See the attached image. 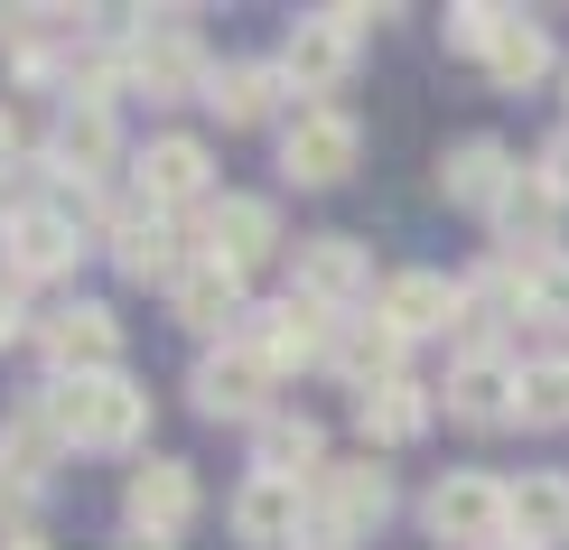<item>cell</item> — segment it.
Listing matches in <instances>:
<instances>
[{
    "mask_svg": "<svg viewBox=\"0 0 569 550\" xmlns=\"http://www.w3.org/2000/svg\"><path fill=\"white\" fill-rule=\"evenodd\" d=\"M280 76H290L299 93H337V84L355 76V38H346L327 10H308L299 29H290V47H280Z\"/></svg>",
    "mask_w": 569,
    "mask_h": 550,
    "instance_id": "20",
    "label": "cell"
},
{
    "mask_svg": "<svg viewBox=\"0 0 569 550\" xmlns=\"http://www.w3.org/2000/svg\"><path fill=\"white\" fill-rule=\"evenodd\" d=\"M112 159H122V131H112V112H103V103H66V112H57V140H47V169L76 178V187H93Z\"/></svg>",
    "mask_w": 569,
    "mask_h": 550,
    "instance_id": "19",
    "label": "cell"
},
{
    "mask_svg": "<svg viewBox=\"0 0 569 550\" xmlns=\"http://www.w3.org/2000/svg\"><path fill=\"white\" fill-rule=\"evenodd\" d=\"M0 346H19V290H0Z\"/></svg>",
    "mask_w": 569,
    "mask_h": 550,
    "instance_id": "34",
    "label": "cell"
},
{
    "mask_svg": "<svg viewBox=\"0 0 569 550\" xmlns=\"http://www.w3.org/2000/svg\"><path fill=\"white\" fill-rule=\"evenodd\" d=\"M337 327H346V318H327L318 299H299V290H290L280 308H252V318H243V346L262 354L271 373H308V364H327Z\"/></svg>",
    "mask_w": 569,
    "mask_h": 550,
    "instance_id": "6",
    "label": "cell"
},
{
    "mask_svg": "<svg viewBox=\"0 0 569 550\" xmlns=\"http://www.w3.org/2000/svg\"><path fill=\"white\" fill-rule=\"evenodd\" d=\"M57 448H66V439H57V420H47L38 401H29V411H19L10 429H0V467H10V494H29L38 476L57 467Z\"/></svg>",
    "mask_w": 569,
    "mask_h": 550,
    "instance_id": "29",
    "label": "cell"
},
{
    "mask_svg": "<svg viewBox=\"0 0 569 550\" xmlns=\"http://www.w3.org/2000/svg\"><path fill=\"white\" fill-rule=\"evenodd\" d=\"M495 233H505V252L523 261V271H541V261L560 252V187L541 169H523L505 187V206H495Z\"/></svg>",
    "mask_w": 569,
    "mask_h": 550,
    "instance_id": "14",
    "label": "cell"
},
{
    "mask_svg": "<svg viewBox=\"0 0 569 550\" xmlns=\"http://www.w3.org/2000/svg\"><path fill=\"white\" fill-rule=\"evenodd\" d=\"M420 522H430V541H448V550H505V541H513L505 476H477V467L439 476L430 504H420Z\"/></svg>",
    "mask_w": 569,
    "mask_h": 550,
    "instance_id": "2",
    "label": "cell"
},
{
    "mask_svg": "<svg viewBox=\"0 0 569 550\" xmlns=\"http://www.w3.org/2000/svg\"><path fill=\"white\" fill-rule=\"evenodd\" d=\"M197 10H150V29H131L122 47V66H131V84L140 93H159V103H178V93H206V76L216 66L197 57V29H187Z\"/></svg>",
    "mask_w": 569,
    "mask_h": 550,
    "instance_id": "3",
    "label": "cell"
},
{
    "mask_svg": "<svg viewBox=\"0 0 569 550\" xmlns=\"http://www.w3.org/2000/svg\"><path fill=\"white\" fill-rule=\"evenodd\" d=\"M290 290H299V299H318L327 318H346V308H365V299H373V252L355 243V233H308Z\"/></svg>",
    "mask_w": 569,
    "mask_h": 550,
    "instance_id": "10",
    "label": "cell"
},
{
    "mask_svg": "<svg viewBox=\"0 0 569 550\" xmlns=\"http://www.w3.org/2000/svg\"><path fill=\"white\" fill-rule=\"evenodd\" d=\"M0 550H47V541H29V532H10V541H0Z\"/></svg>",
    "mask_w": 569,
    "mask_h": 550,
    "instance_id": "38",
    "label": "cell"
},
{
    "mask_svg": "<svg viewBox=\"0 0 569 550\" xmlns=\"http://www.w3.org/2000/svg\"><path fill=\"white\" fill-rule=\"evenodd\" d=\"M112 261H122V280H159V290H178V271H187L197 252L169 233V214L140 206V214H122V224H112Z\"/></svg>",
    "mask_w": 569,
    "mask_h": 550,
    "instance_id": "26",
    "label": "cell"
},
{
    "mask_svg": "<svg viewBox=\"0 0 569 550\" xmlns=\"http://www.w3.org/2000/svg\"><path fill=\"white\" fill-rule=\"evenodd\" d=\"M513 178H523V159H513L495 131H467L458 150L439 159V197H448V206H467V214H486V224H495V206H505V187H513Z\"/></svg>",
    "mask_w": 569,
    "mask_h": 550,
    "instance_id": "13",
    "label": "cell"
},
{
    "mask_svg": "<svg viewBox=\"0 0 569 550\" xmlns=\"http://www.w3.org/2000/svg\"><path fill=\"white\" fill-rule=\"evenodd\" d=\"M532 169L551 178V187H560V206H569V122H560L551 140H541V159H532Z\"/></svg>",
    "mask_w": 569,
    "mask_h": 550,
    "instance_id": "33",
    "label": "cell"
},
{
    "mask_svg": "<svg viewBox=\"0 0 569 550\" xmlns=\"http://www.w3.org/2000/svg\"><path fill=\"white\" fill-rule=\"evenodd\" d=\"M10 159H19V122H10V112H0V169H10Z\"/></svg>",
    "mask_w": 569,
    "mask_h": 550,
    "instance_id": "36",
    "label": "cell"
},
{
    "mask_svg": "<svg viewBox=\"0 0 569 550\" xmlns=\"http://www.w3.org/2000/svg\"><path fill=\"white\" fill-rule=\"evenodd\" d=\"M523 429H569V354H532L523 364Z\"/></svg>",
    "mask_w": 569,
    "mask_h": 550,
    "instance_id": "30",
    "label": "cell"
},
{
    "mask_svg": "<svg viewBox=\"0 0 569 550\" xmlns=\"http://www.w3.org/2000/svg\"><path fill=\"white\" fill-rule=\"evenodd\" d=\"M327 467V429L308 411H271L262 429H252V476H290V486H318Z\"/></svg>",
    "mask_w": 569,
    "mask_h": 550,
    "instance_id": "23",
    "label": "cell"
},
{
    "mask_svg": "<svg viewBox=\"0 0 569 550\" xmlns=\"http://www.w3.org/2000/svg\"><path fill=\"white\" fill-rule=\"evenodd\" d=\"M38 411L57 420L66 448H103V458H122V448H140V429H150V392L122 373H93V382H47Z\"/></svg>",
    "mask_w": 569,
    "mask_h": 550,
    "instance_id": "1",
    "label": "cell"
},
{
    "mask_svg": "<svg viewBox=\"0 0 569 550\" xmlns=\"http://www.w3.org/2000/svg\"><path fill=\"white\" fill-rule=\"evenodd\" d=\"M271 382H280V373H271L252 346H216V354L197 364L187 392H197L206 420H252V429H262V420H271Z\"/></svg>",
    "mask_w": 569,
    "mask_h": 550,
    "instance_id": "9",
    "label": "cell"
},
{
    "mask_svg": "<svg viewBox=\"0 0 569 550\" xmlns=\"http://www.w3.org/2000/svg\"><path fill=\"white\" fill-rule=\"evenodd\" d=\"M76 252H84V233L66 224L57 206H19L10 214V280H57V271H76Z\"/></svg>",
    "mask_w": 569,
    "mask_h": 550,
    "instance_id": "22",
    "label": "cell"
},
{
    "mask_svg": "<svg viewBox=\"0 0 569 550\" xmlns=\"http://www.w3.org/2000/svg\"><path fill=\"white\" fill-rule=\"evenodd\" d=\"M290 550H346V541H337V532H318V522H308V532H299Z\"/></svg>",
    "mask_w": 569,
    "mask_h": 550,
    "instance_id": "35",
    "label": "cell"
},
{
    "mask_svg": "<svg viewBox=\"0 0 569 550\" xmlns=\"http://www.w3.org/2000/svg\"><path fill=\"white\" fill-rule=\"evenodd\" d=\"M505 550H513V541H505Z\"/></svg>",
    "mask_w": 569,
    "mask_h": 550,
    "instance_id": "39",
    "label": "cell"
},
{
    "mask_svg": "<svg viewBox=\"0 0 569 550\" xmlns=\"http://www.w3.org/2000/svg\"><path fill=\"white\" fill-rule=\"evenodd\" d=\"M280 252V206L271 197H216L197 214V261H224V271H252V261Z\"/></svg>",
    "mask_w": 569,
    "mask_h": 550,
    "instance_id": "8",
    "label": "cell"
},
{
    "mask_svg": "<svg viewBox=\"0 0 569 550\" xmlns=\"http://www.w3.org/2000/svg\"><path fill=\"white\" fill-rule=\"evenodd\" d=\"M495 29H505V10H495V0H458V10L439 19L448 57H477V66H486V47H495Z\"/></svg>",
    "mask_w": 569,
    "mask_h": 550,
    "instance_id": "31",
    "label": "cell"
},
{
    "mask_svg": "<svg viewBox=\"0 0 569 550\" xmlns=\"http://www.w3.org/2000/svg\"><path fill=\"white\" fill-rule=\"evenodd\" d=\"M551 66H560L551 29H541V19H523V10H505V29H495V47H486V76L505 84V93H532Z\"/></svg>",
    "mask_w": 569,
    "mask_h": 550,
    "instance_id": "28",
    "label": "cell"
},
{
    "mask_svg": "<svg viewBox=\"0 0 569 550\" xmlns=\"http://www.w3.org/2000/svg\"><path fill=\"white\" fill-rule=\"evenodd\" d=\"M532 318H541V327H569V252H551V261L532 271Z\"/></svg>",
    "mask_w": 569,
    "mask_h": 550,
    "instance_id": "32",
    "label": "cell"
},
{
    "mask_svg": "<svg viewBox=\"0 0 569 550\" xmlns=\"http://www.w3.org/2000/svg\"><path fill=\"white\" fill-rule=\"evenodd\" d=\"M206 103L243 131V122H271V112H299V93H290L280 66H216V76H206Z\"/></svg>",
    "mask_w": 569,
    "mask_h": 550,
    "instance_id": "27",
    "label": "cell"
},
{
    "mask_svg": "<svg viewBox=\"0 0 569 550\" xmlns=\"http://www.w3.org/2000/svg\"><path fill=\"white\" fill-rule=\"evenodd\" d=\"M373 318H383L401 346H420V337H448V327L467 318V299H458L448 271H392L383 290H373Z\"/></svg>",
    "mask_w": 569,
    "mask_h": 550,
    "instance_id": "11",
    "label": "cell"
},
{
    "mask_svg": "<svg viewBox=\"0 0 569 550\" xmlns=\"http://www.w3.org/2000/svg\"><path fill=\"white\" fill-rule=\"evenodd\" d=\"M122 513H131V532H150V541H178L187 522H197V476H187L178 458H150V467H131V486H122Z\"/></svg>",
    "mask_w": 569,
    "mask_h": 550,
    "instance_id": "16",
    "label": "cell"
},
{
    "mask_svg": "<svg viewBox=\"0 0 569 550\" xmlns=\"http://www.w3.org/2000/svg\"><path fill=\"white\" fill-rule=\"evenodd\" d=\"M112 550H169V541H150V532H131V541H112Z\"/></svg>",
    "mask_w": 569,
    "mask_h": 550,
    "instance_id": "37",
    "label": "cell"
},
{
    "mask_svg": "<svg viewBox=\"0 0 569 550\" xmlns=\"http://www.w3.org/2000/svg\"><path fill=\"white\" fill-rule=\"evenodd\" d=\"M505 504H513V550H569V476L560 467L513 476Z\"/></svg>",
    "mask_w": 569,
    "mask_h": 550,
    "instance_id": "21",
    "label": "cell"
},
{
    "mask_svg": "<svg viewBox=\"0 0 569 550\" xmlns=\"http://www.w3.org/2000/svg\"><path fill=\"white\" fill-rule=\"evenodd\" d=\"M299 532H308V486H290V476H243L233 486V541L290 550Z\"/></svg>",
    "mask_w": 569,
    "mask_h": 550,
    "instance_id": "15",
    "label": "cell"
},
{
    "mask_svg": "<svg viewBox=\"0 0 569 550\" xmlns=\"http://www.w3.org/2000/svg\"><path fill=\"white\" fill-rule=\"evenodd\" d=\"M430 420H439V392H430V382H411V373L355 401V429H365V458H383V448H411Z\"/></svg>",
    "mask_w": 569,
    "mask_h": 550,
    "instance_id": "18",
    "label": "cell"
},
{
    "mask_svg": "<svg viewBox=\"0 0 569 550\" xmlns=\"http://www.w3.org/2000/svg\"><path fill=\"white\" fill-rule=\"evenodd\" d=\"M140 206L150 214H169V206H216V159H206V140H187V131H169V140H150L140 150Z\"/></svg>",
    "mask_w": 569,
    "mask_h": 550,
    "instance_id": "12",
    "label": "cell"
},
{
    "mask_svg": "<svg viewBox=\"0 0 569 550\" xmlns=\"http://www.w3.org/2000/svg\"><path fill=\"white\" fill-rule=\"evenodd\" d=\"M439 401H448V420H467V429H505L513 411H523V364H513L505 346H477V354L448 364Z\"/></svg>",
    "mask_w": 569,
    "mask_h": 550,
    "instance_id": "7",
    "label": "cell"
},
{
    "mask_svg": "<svg viewBox=\"0 0 569 550\" xmlns=\"http://www.w3.org/2000/svg\"><path fill=\"white\" fill-rule=\"evenodd\" d=\"M327 373L355 382V401L383 392V382H401V337H392L383 318H346V327H337V346H327Z\"/></svg>",
    "mask_w": 569,
    "mask_h": 550,
    "instance_id": "24",
    "label": "cell"
},
{
    "mask_svg": "<svg viewBox=\"0 0 569 550\" xmlns=\"http://www.w3.org/2000/svg\"><path fill=\"white\" fill-rule=\"evenodd\" d=\"M355 159H365V131L337 103H299L280 122V169H290V187H337V178H355Z\"/></svg>",
    "mask_w": 569,
    "mask_h": 550,
    "instance_id": "4",
    "label": "cell"
},
{
    "mask_svg": "<svg viewBox=\"0 0 569 550\" xmlns=\"http://www.w3.org/2000/svg\"><path fill=\"white\" fill-rule=\"evenodd\" d=\"M47 364H57V382L122 373V327H112V308H66V318H47Z\"/></svg>",
    "mask_w": 569,
    "mask_h": 550,
    "instance_id": "17",
    "label": "cell"
},
{
    "mask_svg": "<svg viewBox=\"0 0 569 550\" xmlns=\"http://www.w3.org/2000/svg\"><path fill=\"white\" fill-rule=\"evenodd\" d=\"M383 513H392V467H373V458L318 467V486H308V522H318V532H337L346 550L365 541V532H383Z\"/></svg>",
    "mask_w": 569,
    "mask_h": 550,
    "instance_id": "5",
    "label": "cell"
},
{
    "mask_svg": "<svg viewBox=\"0 0 569 550\" xmlns=\"http://www.w3.org/2000/svg\"><path fill=\"white\" fill-rule=\"evenodd\" d=\"M169 308L197 327V337H224V327L252 318V308H243V271H224V261H187L178 290H169Z\"/></svg>",
    "mask_w": 569,
    "mask_h": 550,
    "instance_id": "25",
    "label": "cell"
}]
</instances>
